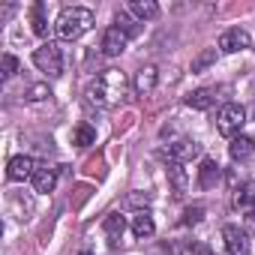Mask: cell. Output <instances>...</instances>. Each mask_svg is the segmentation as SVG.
Listing matches in <instances>:
<instances>
[{
	"label": "cell",
	"mask_w": 255,
	"mask_h": 255,
	"mask_svg": "<svg viewBox=\"0 0 255 255\" xmlns=\"http://www.w3.org/2000/svg\"><path fill=\"white\" fill-rule=\"evenodd\" d=\"M126 75L120 69H105L90 87H87V102L90 105H99V108H114L123 102L126 96Z\"/></svg>",
	"instance_id": "cell-1"
},
{
	"label": "cell",
	"mask_w": 255,
	"mask_h": 255,
	"mask_svg": "<svg viewBox=\"0 0 255 255\" xmlns=\"http://www.w3.org/2000/svg\"><path fill=\"white\" fill-rule=\"evenodd\" d=\"M93 21H96L93 9H87V6H66V9L60 12V18H57L54 30H57V36H60V39L72 42V39L84 36V33L93 27Z\"/></svg>",
	"instance_id": "cell-2"
},
{
	"label": "cell",
	"mask_w": 255,
	"mask_h": 255,
	"mask_svg": "<svg viewBox=\"0 0 255 255\" xmlns=\"http://www.w3.org/2000/svg\"><path fill=\"white\" fill-rule=\"evenodd\" d=\"M33 63H36L39 72L57 78V75L63 72V51H60V45H57V42H42V45L33 51Z\"/></svg>",
	"instance_id": "cell-3"
},
{
	"label": "cell",
	"mask_w": 255,
	"mask_h": 255,
	"mask_svg": "<svg viewBox=\"0 0 255 255\" xmlns=\"http://www.w3.org/2000/svg\"><path fill=\"white\" fill-rule=\"evenodd\" d=\"M243 123H246V111H243V105L228 102V105H222L219 114H216V132L225 135V138H234V135L243 129Z\"/></svg>",
	"instance_id": "cell-4"
},
{
	"label": "cell",
	"mask_w": 255,
	"mask_h": 255,
	"mask_svg": "<svg viewBox=\"0 0 255 255\" xmlns=\"http://www.w3.org/2000/svg\"><path fill=\"white\" fill-rule=\"evenodd\" d=\"M249 42H252V36H249L243 27H231V30H225V33L219 36V51H225V54H237V51L249 48Z\"/></svg>",
	"instance_id": "cell-5"
},
{
	"label": "cell",
	"mask_w": 255,
	"mask_h": 255,
	"mask_svg": "<svg viewBox=\"0 0 255 255\" xmlns=\"http://www.w3.org/2000/svg\"><path fill=\"white\" fill-rule=\"evenodd\" d=\"M222 237H225V249L228 255H249V234L237 225H225L222 228Z\"/></svg>",
	"instance_id": "cell-6"
},
{
	"label": "cell",
	"mask_w": 255,
	"mask_h": 255,
	"mask_svg": "<svg viewBox=\"0 0 255 255\" xmlns=\"http://www.w3.org/2000/svg\"><path fill=\"white\" fill-rule=\"evenodd\" d=\"M126 42H129V36H126L120 27H108V30H105V36H102V54L117 57V54H123V51H126Z\"/></svg>",
	"instance_id": "cell-7"
},
{
	"label": "cell",
	"mask_w": 255,
	"mask_h": 255,
	"mask_svg": "<svg viewBox=\"0 0 255 255\" xmlns=\"http://www.w3.org/2000/svg\"><path fill=\"white\" fill-rule=\"evenodd\" d=\"M36 168H39V165H36L30 156H12V159H9V168H6V177H9V180H27V177L33 180Z\"/></svg>",
	"instance_id": "cell-8"
},
{
	"label": "cell",
	"mask_w": 255,
	"mask_h": 255,
	"mask_svg": "<svg viewBox=\"0 0 255 255\" xmlns=\"http://www.w3.org/2000/svg\"><path fill=\"white\" fill-rule=\"evenodd\" d=\"M198 144L192 141V138H177V141H171L168 144V159L171 162H189L192 156H198Z\"/></svg>",
	"instance_id": "cell-9"
},
{
	"label": "cell",
	"mask_w": 255,
	"mask_h": 255,
	"mask_svg": "<svg viewBox=\"0 0 255 255\" xmlns=\"http://www.w3.org/2000/svg\"><path fill=\"white\" fill-rule=\"evenodd\" d=\"M156 84H159V69H156V66H141V69L135 72V93L147 96V93L156 90Z\"/></svg>",
	"instance_id": "cell-10"
},
{
	"label": "cell",
	"mask_w": 255,
	"mask_h": 255,
	"mask_svg": "<svg viewBox=\"0 0 255 255\" xmlns=\"http://www.w3.org/2000/svg\"><path fill=\"white\" fill-rule=\"evenodd\" d=\"M228 153H231L234 162H249L255 156V141L246 138V135H234L231 144H228Z\"/></svg>",
	"instance_id": "cell-11"
},
{
	"label": "cell",
	"mask_w": 255,
	"mask_h": 255,
	"mask_svg": "<svg viewBox=\"0 0 255 255\" xmlns=\"http://www.w3.org/2000/svg\"><path fill=\"white\" fill-rule=\"evenodd\" d=\"M165 174H168V183H171V189H174L177 195H180V192H186V186H189V171H186V165H183V162H171V159H168Z\"/></svg>",
	"instance_id": "cell-12"
},
{
	"label": "cell",
	"mask_w": 255,
	"mask_h": 255,
	"mask_svg": "<svg viewBox=\"0 0 255 255\" xmlns=\"http://www.w3.org/2000/svg\"><path fill=\"white\" fill-rule=\"evenodd\" d=\"M234 207H237L240 213H246V216L255 219V183H246L243 189H237V195H234Z\"/></svg>",
	"instance_id": "cell-13"
},
{
	"label": "cell",
	"mask_w": 255,
	"mask_h": 255,
	"mask_svg": "<svg viewBox=\"0 0 255 255\" xmlns=\"http://www.w3.org/2000/svg\"><path fill=\"white\" fill-rule=\"evenodd\" d=\"M153 231H156L153 216H150L147 210H138V213L132 216V234H135L138 240H147V237H153Z\"/></svg>",
	"instance_id": "cell-14"
},
{
	"label": "cell",
	"mask_w": 255,
	"mask_h": 255,
	"mask_svg": "<svg viewBox=\"0 0 255 255\" xmlns=\"http://www.w3.org/2000/svg\"><path fill=\"white\" fill-rule=\"evenodd\" d=\"M213 102H216V93H213L210 87H198V90H192V93L186 96V105L195 108V111H207Z\"/></svg>",
	"instance_id": "cell-15"
},
{
	"label": "cell",
	"mask_w": 255,
	"mask_h": 255,
	"mask_svg": "<svg viewBox=\"0 0 255 255\" xmlns=\"http://www.w3.org/2000/svg\"><path fill=\"white\" fill-rule=\"evenodd\" d=\"M57 186V171L48 168V165H39L36 174H33V189L36 192H51Z\"/></svg>",
	"instance_id": "cell-16"
},
{
	"label": "cell",
	"mask_w": 255,
	"mask_h": 255,
	"mask_svg": "<svg viewBox=\"0 0 255 255\" xmlns=\"http://www.w3.org/2000/svg\"><path fill=\"white\" fill-rule=\"evenodd\" d=\"M123 228H126V222H123L120 213H108L105 222H102V231H105V237H108L111 246H117V240L123 237Z\"/></svg>",
	"instance_id": "cell-17"
},
{
	"label": "cell",
	"mask_w": 255,
	"mask_h": 255,
	"mask_svg": "<svg viewBox=\"0 0 255 255\" xmlns=\"http://www.w3.org/2000/svg\"><path fill=\"white\" fill-rule=\"evenodd\" d=\"M219 183V165L213 159H204L201 168H198V186L201 189H213Z\"/></svg>",
	"instance_id": "cell-18"
},
{
	"label": "cell",
	"mask_w": 255,
	"mask_h": 255,
	"mask_svg": "<svg viewBox=\"0 0 255 255\" xmlns=\"http://www.w3.org/2000/svg\"><path fill=\"white\" fill-rule=\"evenodd\" d=\"M129 12H132L135 18L147 21V18H156V15H159V6L153 3V0H132V3H129Z\"/></svg>",
	"instance_id": "cell-19"
},
{
	"label": "cell",
	"mask_w": 255,
	"mask_h": 255,
	"mask_svg": "<svg viewBox=\"0 0 255 255\" xmlns=\"http://www.w3.org/2000/svg\"><path fill=\"white\" fill-rule=\"evenodd\" d=\"M30 18H33V33L36 36H48V18H45V6L42 3H33Z\"/></svg>",
	"instance_id": "cell-20"
},
{
	"label": "cell",
	"mask_w": 255,
	"mask_h": 255,
	"mask_svg": "<svg viewBox=\"0 0 255 255\" xmlns=\"http://www.w3.org/2000/svg\"><path fill=\"white\" fill-rule=\"evenodd\" d=\"M78 147H90L93 141H96V129H93V126L90 123H81L78 126V129H75V138H72Z\"/></svg>",
	"instance_id": "cell-21"
},
{
	"label": "cell",
	"mask_w": 255,
	"mask_h": 255,
	"mask_svg": "<svg viewBox=\"0 0 255 255\" xmlns=\"http://www.w3.org/2000/svg\"><path fill=\"white\" fill-rule=\"evenodd\" d=\"M114 27H120L126 36H138L141 33V27L129 18V12H117V18H114Z\"/></svg>",
	"instance_id": "cell-22"
},
{
	"label": "cell",
	"mask_w": 255,
	"mask_h": 255,
	"mask_svg": "<svg viewBox=\"0 0 255 255\" xmlns=\"http://www.w3.org/2000/svg\"><path fill=\"white\" fill-rule=\"evenodd\" d=\"M210 63H216V48H204V51L192 60V72H204Z\"/></svg>",
	"instance_id": "cell-23"
},
{
	"label": "cell",
	"mask_w": 255,
	"mask_h": 255,
	"mask_svg": "<svg viewBox=\"0 0 255 255\" xmlns=\"http://www.w3.org/2000/svg\"><path fill=\"white\" fill-rule=\"evenodd\" d=\"M48 96H51L48 84H33V87L27 90V102H42V99H48Z\"/></svg>",
	"instance_id": "cell-24"
},
{
	"label": "cell",
	"mask_w": 255,
	"mask_h": 255,
	"mask_svg": "<svg viewBox=\"0 0 255 255\" xmlns=\"http://www.w3.org/2000/svg\"><path fill=\"white\" fill-rule=\"evenodd\" d=\"M201 216H204V207H201V204L186 207V213H183V225H195V222H201Z\"/></svg>",
	"instance_id": "cell-25"
},
{
	"label": "cell",
	"mask_w": 255,
	"mask_h": 255,
	"mask_svg": "<svg viewBox=\"0 0 255 255\" xmlns=\"http://www.w3.org/2000/svg\"><path fill=\"white\" fill-rule=\"evenodd\" d=\"M150 192H129V195H126V204H129V207H141V204H150Z\"/></svg>",
	"instance_id": "cell-26"
},
{
	"label": "cell",
	"mask_w": 255,
	"mask_h": 255,
	"mask_svg": "<svg viewBox=\"0 0 255 255\" xmlns=\"http://www.w3.org/2000/svg\"><path fill=\"white\" fill-rule=\"evenodd\" d=\"M18 72V60L12 54H3V78H12Z\"/></svg>",
	"instance_id": "cell-27"
},
{
	"label": "cell",
	"mask_w": 255,
	"mask_h": 255,
	"mask_svg": "<svg viewBox=\"0 0 255 255\" xmlns=\"http://www.w3.org/2000/svg\"><path fill=\"white\" fill-rule=\"evenodd\" d=\"M99 165H102L99 159H90V162H87V171H90V174H96V168H99Z\"/></svg>",
	"instance_id": "cell-28"
},
{
	"label": "cell",
	"mask_w": 255,
	"mask_h": 255,
	"mask_svg": "<svg viewBox=\"0 0 255 255\" xmlns=\"http://www.w3.org/2000/svg\"><path fill=\"white\" fill-rule=\"evenodd\" d=\"M81 255H90V252H81Z\"/></svg>",
	"instance_id": "cell-29"
}]
</instances>
